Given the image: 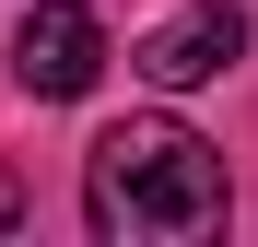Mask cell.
Segmentation results:
<instances>
[{
    "instance_id": "6da1fadb",
    "label": "cell",
    "mask_w": 258,
    "mask_h": 247,
    "mask_svg": "<svg viewBox=\"0 0 258 247\" xmlns=\"http://www.w3.org/2000/svg\"><path fill=\"white\" fill-rule=\"evenodd\" d=\"M82 224L106 247H188L223 235V153L188 118H117L82 153Z\"/></svg>"
},
{
    "instance_id": "7a4b0ae2",
    "label": "cell",
    "mask_w": 258,
    "mask_h": 247,
    "mask_svg": "<svg viewBox=\"0 0 258 247\" xmlns=\"http://www.w3.org/2000/svg\"><path fill=\"white\" fill-rule=\"evenodd\" d=\"M12 82H24L35 106L94 94V82H106V24L82 12V0H35V12L12 24Z\"/></svg>"
},
{
    "instance_id": "3957f363",
    "label": "cell",
    "mask_w": 258,
    "mask_h": 247,
    "mask_svg": "<svg viewBox=\"0 0 258 247\" xmlns=\"http://www.w3.org/2000/svg\"><path fill=\"white\" fill-rule=\"evenodd\" d=\"M235 59H246V12H235V0H188V12H164L141 47H129V71H141V82H164V94L223 82Z\"/></svg>"
}]
</instances>
